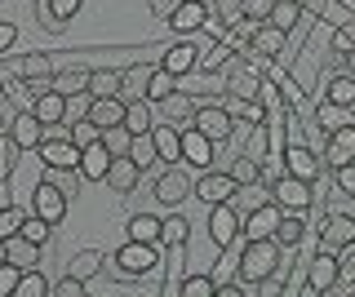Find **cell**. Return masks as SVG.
Listing matches in <instances>:
<instances>
[{
	"label": "cell",
	"instance_id": "cell-52",
	"mask_svg": "<svg viewBox=\"0 0 355 297\" xmlns=\"http://www.w3.org/2000/svg\"><path fill=\"white\" fill-rule=\"evenodd\" d=\"M333 182H338L342 195H351V200H355V164H342V169H333Z\"/></svg>",
	"mask_w": 355,
	"mask_h": 297
},
{
	"label": "cell",
	"instance_id": "cell-9",
	"mask_svg": "<svg viewBox=\"0 0 355 297\" xmlns=\"http://www.w3.org/2000/svg\"><path fill=\"white\" fill-rule=\"evenodd\" d=\"M338 275H342V258H338V253H333V249L315 253V258H311V267H306V293L311 297L333 293V289H338Z\"/></svg>",
	"mask_w": 355,
	"mask_h": 297
},
{
	"label": "cell",
	"instance_id": "cell-50",
	"mask_svg": "<svg viewBox=\"0 0 355 297\" xmlns=\"http://www.w3.org/2000/svg\"><path fill=\"white\" fill-rule=\"evenodd\" d=\"M333 293H355V244L347 249V258H342V275H338V289Z\"/></svg>",
	"mask_w": 355,
	"mask_h": 297
},
{
	"label": "cell",
	"instance_id": "cell-46",
	"mask_svg": "<svg viewBox=\"0 0 355 297\" xmlns=\"http://www.w3.org/2000/svg\"><path fill=\"white\" fill-rule=\"evenodd\" d=\"M49 231H53V222H44V217L40 213H27V222H22V235H27L31 240V244H49Z\"/></svg>",
	"mask_w": 355,
	"mask_h": 297
},
{
	"label": "cell",
	"instance_id": "cell-23",
	"mask_svg": "<svg viewBox=\"0 0 355 297\" xmlns=\"http://www.w3.org/2000/svg\"><path fill=\"white\" fill-rule=\"evenodd\" d=\"M125 80H129L125 67H94V71H89V93H94V98H120Z\"/></svg>",
	"mask_w": 355,
	"mask_h": 297
},
{
	"label": "cell",
	"instance_id": "cell-2",
	"mask_svg": "<svg viewBox=\"0 0 355 297\" xmlns=\"http://www.w3.org/2000/svg\"><path fill=\"white\" fill-rule=\"evenodd\" d=\"M62 53H9L5 58V80H36V75H58Z\"/></svg>",
	"mask_w": 355,
	"mask_h": 297
},
{
	"label": "cell",
	"instance_id": "cell-11",
	"mask_svg": "<svg viewBox=\"0 0 355 297\" xmlns=\"http://www.w3.org/2000/svg\"><path fill=\"white\" fill-rule=\"evenodd\" d=\"M209 18H214L209 0H182V5H178V14L169 18V31H173L178 40H191V36H200V31L209 27Z\"/></svg>",
	"mask_w": 355,
	"mask_h": 297
},
{
	"label": "cell",
	"instance_id": "cell-34",
	"mask_svg": "<svg viewBox=\"0 0 355 297\" xmlns=\"http://www.w3.org/2000/svg\"><path fill=\"white\" fill-rule=\"evenodd\" d=\"M275 240H280L284 249H297L306 240V222H302V213H293V208H284V217H280V231H275Z\"/></svg>",
	"mask_w": 355,
	"mask_h": 297
},
{
	"label": "cell",
	"instance_id": "cell-54",
	"mask_svg": "<svg viewBox=\"0 0 355 297\" xmlns=\"http://www.w3.org/2000/svg\"><path fill=\"white\" fill-rule=\"evenodd\" d=\"M49 5H53V14H58V23H71V18L80 14L85 0H49Z\"/></svg>",
	"mask_w": 355,
	"mask_h": 297
},
{
	"label": "cell",
	"instance_id": "cell-10",
	"mask_svg": "<svg viewBox=\"0 0 355 297\" xmlns=\"http://www.w3.org/2000/svg\"><path fill=\"white\" fill-rule=\"evenodd\" d=\"M36 156H40L44 169H80V156H85V151L71 142V134H49V138L40 142Z\"/></svg>",
	"mask_w": 355,
	"mask_h": 297
},
{
	"label": "cell",
	"instance_id": "cell-56",
	"mask_svg": "<svg viewBox=\"0 0 355 297\" xmlns=\"http://www.w3.org/2000/svg\"><path fill=\"white\" fill-rule=\"evenodd\" d=\"M178 5H182V0H151V14H155V18H173Z\"/></svg>",
	"mask_w": 355,
	"mask_h": 297
},
{
	"label": "cell",
	"instance_id": "cell-42",
	"mask_svg": "<svg viewBox=\"0 0 355 297\" xmlns=\"http://www.w3.org/2000/svg\"><path fill=\"white\" fill-rule=\"evenodd\" d=\"M71 142H76V147H94V142H103V125H98V120L94 116H89V120H76V125H71Z\"/></svg>",
	"mask_w": 355,
	"mask_h": 297
},
{
	"label": "cell",
	"instance_id": "cell-45",
	"mask_svg": "<svg viewBox=\"0 0 355 297\" xmlns=\"http://www.w3.org/2000/svg\"><path fill=\"white\" fill-rule=\"evenodd\" d=\"M94 102H98V98L94 93H71V98H67V125H76V120H89V111H94Z\"/></svg>",
	"mask_w": 355,
	"mask_h": 297
},
{
	"label": "cell",
	"instance_id": "cell-39",
	"mask_svg": "<svg viewBox=\"0 0 355 297\" xmlns=\"http://www.w3.org/2000/svg\"><path fill=\"white\" fill-rule=\"evenodd\" d=\"M187 240H191V222L182 213H169L164 217V249H187Z\"/></svg>",
	"mask_w": 355,
	"mask_h": 297
},
{
	"label": "cell",
	"instance_id": "cell-1",
	"mask_svg": "<svg viewBox=\"0 0 355 297\" xmlns=\"http://www.w3.org/2000/svg\"><path fill=\"white\" fill-rule=\"evenodd\" d=\"M280 240H244V253H240V267L236 275L244 280V289L253 293V284L266 280V275H275V267H280Z\"/></svg>",
	"mask_w": 355,
	"mask_h": 297
},
{
	"label": "cell",
	"instance_id": "cell-36",
	"mask_svg": "<svg viewBox=\"0 0 355 297\" xmlns=\"http://www.w3.org/2000/svg\"><path fill=\"white\" fill-rule=\"evenodd\" d=\"M231 178H236L240 186H262L266 182V173H262V160H253V156H236V164H231Z\"/></svg>",
	"mask_w": 355,
	"mask_h": 297
},
{
	"label": "cell",
	"instance_id": "cell-3",
	"mask_svg": "<svg viewBox=\"0 0 355 297\" xmlns=\"http://www.w3.org/2000/svg\"><path fill=\"white\" fill-rule=\"evenodd\" d=\"M196 129H200V134H209L222 147V142L236 138V116L227 111L222 98H209V102H200V111H196Z\"/></svg>",
	"mask_w": 355,
	"mask_h": 297
},
{
	"label": "cell",
	"instance_id": "cell-27",
	"mask_svg": "<svg viewBox=\"0 0 355 297\" xmlns=\"http://www.w3.org/2000/svg\"><path fill=\"white\" fill-rule=\"evenodd\" d=\"M151 138H155V147H160V160L164 164H178V160H182V129H178V125L164 120V125L151 129Z\"/></svg>",
	"mask_w": 355,
	"mask_h": 297
},
{
	"label": "cell",
	"instance_id": "cell-53",
	"mask_svg": "<svg viewBox=\"0 0 355 297\" xmlns=\"http://www.w3.org/2000/svg\"><path fill=\"white\" fill-rule=\"evenodd\" d=\"M347 111H351V107H333V102H324V129H329V134H333V129H342V125H351Z\"/></svg>",
	"mask_w": 355,
	"mask_h": 297
},
{
	"label": "cell",
	"instance_id": "cell-28",
	"mask_svg": "<svg viewBox=\"0 0 355 297\" xmlns=\"http://www.w3.org/2000/svg\"><path fill=\"white\" fill-rule=\"evenodd\" d=\"M129 240H142V244H164V217L133 213L129 217Z\"/></svg>",
	"mask_w": 355,
	"mask_h": 297
},
{
	"label": "cell",
	"instance_id": "cell-8",
	"mask_svg": "<svg viewBox=\"0 0 355 297\" xmlns=\"http://www.w3.org/2000/svg\"><path fill=\"white\" fill-rule=\"evenodd\" d=\"M67 204H71V195H67L53 178L36 182V191H31V213H40L44 222H53V226H58L62 217H67Z\"/></svg>",
	"mask_w": 355,
	"mask_h": 297
},
{
	"label": "cell",
	"instance_id": "cell-30",
	"mask_svg": "<svg viewBox=\"0 0 355 297\" xmlns=\"http://www.w3.org/2000/svg\"><path fill=\"white\" fill-rule=\"evenodd\" d=\"M324 102H333V107H355V75L333 71L329 84H324Z\"/></svg>",
	"mask_w": 355,
	"mask_h": 297
},
{
	"label": "cell",
	"instance_id": "cell-13",
	"mask_svg": "<svg viewBox=\"0 0 355 297\" xmlns=\"http://www.w3.org/2000/svg\"><path fill=\"white\" fill-rule=\"evenodd\" d=\"M236 191H240V182L231 178V169L227 173L205 169V178H196V195L205 204H231V200H236Z\"/></svg>",
	"mask_w": 355,
	"mask_h": 297
},
{
	"label": "cell",
	"instance_id": "cell-38",
	"mask_svg": "<svg viewBox=\"0 0 355 297\" xmlns=\"http://www.w3.org/2000/svg\"><path fill=\"white\" fill-rule=\"evenodd\" d=\"M271 27H280V31H293L297 23H302V0H280V5L271 9V18H266Z\"/></svg>",
	"mask_w": 355,
	"mask_h": 297
},
{
	"label": "cell",
	"instance_id": "cell-21",
	"mask_svg": "<svg viewBox=\"0 0 355 297\" xmlns=\"http://www.w3.org/2000/svg\"><path fill=\"white\" fill-rule=\"evenodd\" d=\"M160 67H164V71H173V75L196 71V67H200V49H196V40H173V45L164 49Z\"/></svg>",
	"mask_w": 355,
	"mask_h": 297
},
{
	"label": "cell",
	"instance_id": "cell-4",
	"mask_svg": "<svg viewBox=\"0 0 355 297\" xmlns=\"http://www.w3.org/2000/svg\"><path fill=\"white\" fill-rule=\"evenodd\" d=\"M187 169H191V164H182V160L164 164V173L155 178V200L169 204V208H182V200L196 191V182H191V173H187Z\"/></svg>",
	"mask_w": 355,
	"mask_h": 297
},
{
	"label": "cell",
	"instance_id": "cell-51",
	"mask_svg": "<svg viewBox=\"0 0 355 297\" xmlns=\"http://www.w3.org/2000/svg\"><path fill=\"white\" fill-rule=\"evenodd\" d=\"M89 289V280H76V275H62L58 284H53V297H80Z\"/></svg>",
	"mask_w": 355,
	"mask_h": 297
},
{
	"label": "cell",
	"instance_id": "cell-37",
	"mask_svg": "<svg viewBox=\"0 0 355 297\" xmlns=\"http://www.w3.org/2000/svg\"><path fill=\"white\" fill-rule=\"evenodd\" d=\"M178 293H182V297H214L218 293V280H214V275H205V271L182 275V280H178Z\"/></svg>",
	"mask_w": 355,
	"mask_h": 297
},
{
	"label": "cell",
	"instance_id": "cell-43",
	"mask_svg": "<svg viewBox=\"0 0 355 297\" xmlns=\"http://www.w3.org/2000/svg\"><path fill=\"white\" fill-rule=\"evenodd\" d=\"M27 213H31V208H18V204H5V208H0V240H5V235H22Z\"/></svg>",
	"mask_w": 355,
	"mask_h": 297
},
{
	"label": "cell",
	"instance_id": "cell-14",
	"mask_svg": "<svg viewBox=\"0 0 355 297\" xmlns=\"http://www.w3.org/2000/svg\"><path fill=\"white\" fill-rule=\"evenodd\" d=\"M214 151H218V142L209 138V134H200L196 125H187L182 129V164H191V169H214Z\"/></svg>",
	"mask_w": 355,
	"mask_h": 297
},
{
	"label": "cell",
	"instance_id": "cell-29",
	"mask_svg": "<svg viewBox=\"0 0 355 297\" xmlns=\"http://www.w3.org/2000/svg\"><path fill=\"white\" fill-rule=\"evenodd\" d=\"M103 262H107L103 249H80V253L67 258V275H76V280H94V275L103 271Z\"/></svg>",
	"mask_w": 355,
	"mask_h": 297
},
{
	"label": "cell",
	"instance_id": "cell-55",
	"mask_svg": "<svg viewBox=\"0 0 355 297\" xmlns=\"http://www.w3.org/2000/svg\"><path fill=\"white\" fill-rule=\"evenodd\" d=\"M14 45H18V27H14V23H0V53L9 58V53H14Z\"/></svg>",
	"mask_w": 355,
	"mask_h": 297
},
{
	"label": "cell",
	"instance_id": "cell-16",
	"mask_svg": "<svg viewBox=\"0 0 355 297\" xmlns=\"http://www.w3.org/2000/svg\"><path fill=\"white\" fill-rule=\"evenodd\" d=\"M355 244V217L351 213H329L320 222V249H351Z\"/></svg>",
	"mask_w": 355,
	"mask_h": 297
},
{
	"label": "cell",
	"instance_id": "cell-49",
	"mask_svg": "<svg viewBox=\"0 0 355 297\" xmlns=\"http://www.w3.org/2000/svg\"><path fill=\"white\" fill-rule=\"evenodd\" d=\"M275 5H280V0H240V14H244V18H253V23H266Z\"/></svg>",
	"mask_w": 355,
	"mask_h": 297
},
{
	"label": "cell",
	"instance_id": "cell-6",
	"mask_svg": "<svg viewBox=\"0 0 355 297\" xmlns=\"http://www.w3.org/2000/svg\"><path fill=\"white\" fill-rule=\"evenodd\" d=\"M244 235V217L236 213V204H209V240L214 249H231Z\"/></svg>",
	"mask_w": 355,
	"mask_h": 297
},
{
	"label": "cell",
	"instance_id": "cell-44",
	"mask_svg": "<svg viewBox=\"0 0 355 297\" xmlns=\"http://www.w3.org/2000/svg\"><path fill=\"white\" fill-rule=\"evenodd\" d=\"M129 156L138 160L142 169H151V164L160 160V147H155V138H151V134H138V138H133V151H129Z\"/></svg>",
	"mask_w": 355,
	"mask_h": 297
},
{
	"label": "cell",
	"instance_id": "cell-19",
	"mask_svg": "<svg viewBox=\"0 0 355 297\" xmlns=\"http://www.w3.org/2000/svg\"><path fill=\"white\" fill-rule=\"evenodd\" d=\"M324 164L329 169H342V164H355V125H342L329 134V147H324Z\"/></svg>",
	"mask_w": 355,
	"mask_h": 297
},
{
	"label": "cell",
	"instance_id": "cell-35",
	"mask_svg": "<svg viewBox=\"0 0 355 297\" xmlns=\"http://www.w3.org/2000/svg\"><path fill=\"white\" fill-rule=\"evenodd\" d=\"M89 71H94V67H62L58 75H53V89L67 93V98H71V93H85L89 89Z\"/></svg>",
	"mask_w": 355,
	"mask_h": 297
},
{
	"label": "cell",
	"instance_id": "cell-17",
	"mask_svg": "<svg viewBox=\"0 0 355 297\" xmlns=\"http://www.w3.org/2000/svg\"><path fill=\"white\" fill-rule=\"evenodd\" d=\"M284 169L293 173V178L315 182L320 178V151L311 147V142H288L284 147Z\"/></svg>",
	"mask_w": 355,
	"mask_h": 297
},
{
	"label": "cell",
	"instance_id": "cell-15",
	"mask_svg": "<svg viewBox=\"0 0 355 297\" xmlns=\"http://www.w3.org/2000/svg\"><path fill=\"white\" fill-rule=\"evenodd\" d=\"M44 129H49V125H44V120H40V116H36V111H31V107H27V111H18L14 120H9V129H5V134L14 138L22 151H40V142L49 138V134H44Z\"/></svg>",
	"mask_w": 355,
	"mask_h": 297
},
{
	"label": "cell",
	"instance_id": "cell-47",
	"mask_svg": "<svg viewBox=\"0 0 355 297\" xmlns=\"http://www.w3.org/2000/svg\"><path fill=\"white\" fill-rule=\"evenodd\" d=\"M0 156H5V160H0V173H5V182H14V173H18V156H22V147H18V142H14V138H9V134H5V142H0Z\"/></svg>",
	"mask_w": 355,
	"mask_h": 297
},
{
	"label": "cell",
	"instance_id": "cell-41",
	"mask_svg": "<svg viewBox=\"0 0 355 297\" xmlns=\"http://www.w3.org/2000/svg\"><path fill=\"white\" fill-rule=\"evenodd\" d=\"M133 138H138V134H129V125L103 129V142H107V151H111V156H129V151H133Z\"/></svg>",
	"mask_w": 355,
	"mask_h": 297
},
{
	"label": "cell",
	"instance_id": "cell-33",
	"mask_svg": "<svg viewBox=\"0 0 355 297\" xmlns=\"http://www.w3.org/2000/svg\"><path fill=\"white\" fill-rule=\"evenodd\" d=\"M173 93H178V75H173V71H164V67H151L142 98H151V102H164V98H173Z\"/></svg>",
	"mask_w": 355,
	"mask_h": 297
},
{
	"label": "cell",
	"instance_id": "cell-40",
	"mask_svg": "<svg viewBox=\"0 0 355 297\" xmlns=\"http://www.w3.org/2000/svg\"><path fill=\"white\" fill-rule=\"evenodd\" d=\"M49 293H53V284L40 275V267H31V271H22V284L14 297H49Z\"/></svg>",
	"mask_w": 355,
	"mask_h": 297
},
{
	"label": "cell",
	"instance_id": "cell-57",
	"mask_svg": "<svg viewBox=\"0 0 355 297\" xmlns=\"http://www.w3.org/2000/svg\"><path fill=\"white\" fill-rule=\"evenodd\" d=\"M342 71H347V75H355V49L347 53V58H342Z\"/></svg>",
	"mask_w": 355,
	"mask_h": 297
},
{
	"label": "cell",
	"instance_id": "cell-31",
	"mask_svg": "<svg viewBox=\"0 0 355 297\" xmlns=\"http://www.w3.org/2000/svg\"><path fill=\"white\" fill-rule=\"evenodd\" d=\"M98 120L103 129H116V125H125V116H129V102L125 98H98L94 102V111H89Z\"/></svg>",
	"mask_w": 355,
	"mask_h": 297
},
{
	"label": "cell",
	"instance_id": "cell-18",
	"mask_svg": "<svg viewBox=\"0 0 355 297\" xmlns=\"http://www.w3.org/2000/svg\"><path fill=\"white\" fill-rule=\"evenodd\" d=\"M284 45H288V31L262 23L258 36L249 40V49H244V53H253V58H266V62H271V58H284Z\"/></svg>",
	"mask_w": 355,
	"mask_h": 297
},
{
	"label": "cell",
	"instance_id": "cell-7",
	"mask_svg": "<svg viewBox=\"0 0 355 297\" xmlns=\"http://www.w3.org/2000/svg\"><path fill=\"white\" fill-rule=\"evenodd\" d=\"M164 244H142V240H125V249H116V267L125 275H147L160 267Z\"/></svg>",
	"mask_w": 355,
	"mask_h": 297
},
{
	"label": "cell",
	"instance_id": "cell-32",
	"mask_svg": "<svg viewBox=\"0 0 355 297\" xmlns=\"http://www.w3.org/2000/svg\"><path fill=\"white\" fill-rule=\"evenodd\" d=\"M125 125H129V134H151V129H155V102H151V98H133Z\"/></svg>",
	"mask_w": 355,
	"mask_h": 297
},
{
	"label": "cell",
	"instance_id": "cell-24",
	"mask_svg": "<svg viewBox=\"0 0 355 297\" xmlns=\"http://www.w3.org/2000/svg\"><path fill=\"white\" fill-rule=\"evenodd\" d=\"M164 111V120H169V125H178V129H187V125H196V111H200V102L191 93H182L178 89L173 98H164V102H155Z\"/></svg>",
	"mask_w": 355,
	"mask_h": 297
},
{
	"label": "cell",
	"instance_id": "cell-22",
	"mask_svg": "<svg viewBox=\"0 0 355 297\" xmlns=\"http://www.w3.org/2000/svg\"><path fill=\"white\" fill-rule=\"evenodd\" d=\"M0 258L18 262L22 271H31V267H40V244H31L27 235H5L0 240Z\"/></svg>",
	"mask_w": 355,
	"mask_h": 297
},
{
	"label": "cell",
	"instance_id": "cell-5",
	"mask_svg": "<svg viewBox=\"0 0 355 297\" xmlns=\"http://www.w3.org/2000/svg\"><path fill=\"white\" fill-rule=\"evenodd\" d=\"M271 200L280 208H293V213H302V208H311V200H315V182L306 178H293V173H280V178H271Z\"/></svg>",
	"mask_w": 355,
	"mask_h": 297
},
{
	"label": "cell",
	"instance_id": "cell-25",
	"mask_svg": "<svg viewBox=\"0 0 355 297\" xmlns=\"http://www.w3.org/2000/svg\"><path fill=\"white\" fill-rule=\"evenodd\" d=\"M111 151H107V142H94V147H85V156H80V173H85V182H107V173H111Z\"/></svg>",
	"mask_w": 355,
	"mask_h": 297
},
{
	"label": "cell",
	"instance_id": "cell-26",
	"mask_svg": "<svg viewBox=\"0 0 355 297\" xmlns=\"http://www.w3.org/2000/svg\"><path fill=\"white\" fill-rule=\"evenodd\" d=\"M31 111H36L44 125H67V93L58 89H49V93H40V98H31Z\"/></svg>",
	"mask_w": 355,
	"mask_h": 297
},
{
	"label": "cell",
	"instance_id": "cell-12",
	"mask_svg": "<svg viewBox=\"0 0 355 297\" xmlns=\"http://www.w3.org/2000/svg\"><path fill=\"white\" fill-rule=\"evenodd\" d=\"M280 217H284L280 204H275V200H262L258 208H249V213H244V240H275Z\"/></svg>",
	"mask_w": 355,
	"mask_h": 297
},
{
	"label": "cell",
	"instance_id": "cell-20",
	"mask_svg": "<svg viewBox=\"0 0 355 297\" xmlns=\"http://www.w3.org/2000/svg\"><path fill=\"white\" fill-rule=\"evenodd\" d=\"M142 173H147V169H142L133 156H116V160H111V173H107V186H111L116 195H129L133 186L142 182Z\"/></svg>",
	"mask_w": 355,
	"mask_h": 297
},
{
	"label": "cell",
	"instance_id": "cell-48",
	"mask_svg": "<svg viewBox=\"0 0 355 297\" xmlns=\"http://www.w3.org/2000/svg\"><path fill=\"white\" fill-rule=\"evenodd\" d=\"M18 284H22V267H18V262H0V293L14 297Z\"/></svg>",
	"mask_w": 355,
	"mask_h": 297
}]
</instances>
